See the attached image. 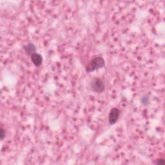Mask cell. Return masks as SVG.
I'll return each mask as SVG.
<instances>
[{
  "label": "cell",
  "mask_w": 165,
  "mask_h": 165,
  "mask_svg": "<svg viewBox=\"0 0 165 165\" xmlns=\"http://www.w3.org/2000/svg\"><path fill=\"white\" fill-rule=\"evenodd\" d=\"M91 89L96 93H102L105 90L104 82L99 78H94L90 82Z\"/></svg>",
  "instance_id": "obj_2"
},
{
  "label": "cell",
  "mask_w": 165,
  "mask_h": 165,
  "mask_svg": "<svg viewBox=\"0 0 165 165\" xmlns=\"http://www.w3.org/2000/svg\"><path fill=\"white\" fill-rule=\"evenodd\" d=\"M31 61L35 66L39 67L41 65L43 62V58L40 54L36 52L31 56Z\"/></svg>",
  "instance_id": "obj_4"
},
{
  "label": "cell",
  "mask_w": 165,
  "mask_h": 165,
  "mask_svg": "<svg viewBox=\"0 0 165 165\" xmlns=\"http://www.w3.org/2000/svg\"><path fill=\"white\" fill-rule=\"evenodd\" d=\"M105 65V61L102 57H96V58H93L88 63V65L86 67V71L88 73L96 71V70L104 67Z\"/></svg>",
  "instance_id": "obj_1"
},
{
  "label": "cell",
  "mask_w": 165,
  "mask_h": 165,
  "mask_svg": "<svg viewBox=\"0 0 165 165\" xmlns=\"http://www.w3.org/2000/svg\"><path fill=\"white\" fill-rule=\"evenodd\" d=\"M141 102L143 105H147L149 102V98L147 96H144L141 99Z\"/></svg>",
  "instance_id": "obj_6"
},
{
  "label": "cell",
  "mask_w": 165,
  "mask_h": 165,
  "mask_svg": "<svg viewBox=\"0 0 165 165\" xmlns=\"http://www.w3.org/2000/svg\"><path fill=\"white\" fill-rule=\"evenodd\" d=\"M120 111L117 108H113L111 109L109 113V122L110 125H113L116 124L119 117Z\"/></svg>",
  "instance_id": "obj_3"
},
{
  "label": "cell",
  "mask_w": 165,
  "mask_h": 165,
  "mask_svg": "<svg viewBox=\"0 0 165 165\" xmlns=\"http://www.w3.org/2000/svg\"><path fill=\"white\" fill-rule=\"evenodd\" d=\"M165 163L164 159H159V160H158L157 162L156 163L157 164H164Z\"/></svg>",
  "instance_id": "obj_8"
},
{
  "label": "cell",
  "mask_w": 165,
  "mask_h": 165,
  "mask_svg": "<svg viewBox=\"0 0 165 165\" xmlns=\"http://www.w3.org/2000/svg\"><path fill=\"white\" fill-rule=\"evenodd\" d=\"M23 48L25 50V52H26V54L29 56H32L33 54H34V53H36V48L35 45L33 43H29L27 45L24 46Z\"/></svg>",
  "instance_id": "obj_5"
},
{
  "label": "cell",
  "mask_w": 165,
  "mask_h": 165,
  "mask_svg": "<svg viewBox=\"0 0 165 165\" xmlns=\"http://www.w3.org/2000/svg\"><path fill=\"white\" fill-rule=\"evenodd\" d=\"M0 137H1L2 140H3V139L5 137V131H4V130H3V128L1 129V134H0Z\"/></svg>",
  "instance_id": "obj_7"
}]
</instances>
